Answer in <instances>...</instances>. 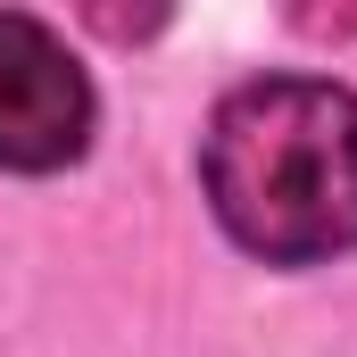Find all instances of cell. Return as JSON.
Here are the masks:
<instances>
[{
    "mask_svg": "<svg viewBox=\"0 0 357 357\" xmlns=\"http://www.w3.org/2000/svg\"><path fill=\"white\" fill-rule=\"evenodd\" d=\"M216 225L266 266L357 250V91L333 75H266L225 91L199 133Z\"/></svg>",
    "mask_w": 357,
    "mask_h": 357,
    "instance_id": "1",
    "label": "cell"
},
{
    "mask_svg": "<svg viewBox=\"0 0 357 357\" xmlns=\"http://www.w3.org/2000/svg\"><path fill=\"white\" fill-rule=\"evenodd\" d=\"M91 142V84L42 17L0 8V175H59Z\"/></svg>",
    "mask_w": 357,
    "mask_h": 357,
    "instance_id": "2",
    "label": "cell"
},
{
    "mask_svg": "<svg viewBox=\"0 0 357 357\" xmlns=\"http://www.w3.org/2000/svg\"><path fill=\"white\" fill-rule=\"evenodd\" d=\"M75 8H84L108 42H142V33L167 25V0H75Z\"/></svg>",
    "mask_w": 357,
    "mask_h": 357,
    "instance_id": "3",
    "label": "cell"
},
{
    "mask_svg": "<svg viewBox=\"0 0 357 357\" xmlns=\"http://www.w3.org/2000/svg\"><path fill=\"white\" fill-rule=\"evenodd\" d=\"M282 17H291L299 33H316V42L357 33V0H282Z\"/></svg>",
    "mask_w": 357,
    "mask_h": 357,
    "instance_id": "4",
    "label": "cell"
}]
</instances>
